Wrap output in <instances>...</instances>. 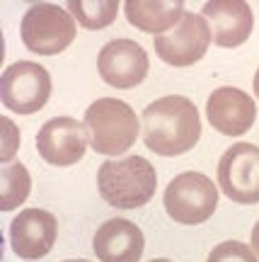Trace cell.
I'll return each instance as SVG.
<instances>
[{
  "label": "cell",
  "mask_w": 259,
  "mask_h": 262,
  "mask_svg": "<svg viewBox=\"0 0 259 262\" xmlns=\"http://www.w3.org/2000/svg\"><path fill=\"white\" fill-rule=\"evenodd\" d=\"M143 141L153 153L175 158L192 150L201 139V119L192 100L167 95L150 102L140 117Z\"/></svg>",
  "instance_id": "cell-1"
},
{
  "label": "cell",
  "mask_w": 259,
  "mask_h": 262,
  "mask_svg": "<svg viewBox=\"0 0 259 262\" xmlns=\"http://www.w3.org/2000/svg\"><path fill=\"white\" fill-rule=\"evenodd\" d=\"M100 194L114 209H138L148 204L157 187V172L140 156L104 160L97 170Z\"/></svg>",
  "instance_id": "cell-2"
},
{
  "label": "cell",
  "mask_w": 259,
  "mask_h": 262,
  "mask_svg": "<svg viewBox=\"0 0 259 262\" xmlns=\"http://www.w3.org/2000/svg\"><path fill=\"white\" fill-rule=\"evenodd\" d=\"M85 129L90 148L100 156H121L136 143L140 124L126 102L102 97L85 110Z\"/></svg>",
  "instance_id": "cell-3"
},
{
  "label": "cell",
  "mask_w": 259,
  "mask_h": 262,
  "mask_svg": "<svg viewBox=\"0 0 259 262\" xmlns=\"http://www.w3.org/2000/svg\"><path fill=\"white\" fill-rule=\"evenodd\" d=\"M75 17L51 3H34L22 17V41L32 54L56 56L73 44Z\"/></svg>",
  "instance_id": "cell-4"
},
{
  "label": "cell",
  "mask_w": 259,
  "mask_h": 262,
  "mask_svg": "<svg viewBox=\"0 0 259 262\" xmlns=\"http://www.w3.org/2000/svg\"><path fill=\"white\" fill-rule=\"evenodd\" d=\"M218 206V189L204 172H182L165 189V211L175 224L199 226Z\"/></svg>",
  "instance_id": "cell-5"
},
{
  "label": "cell",
  "mask_w": 259,
  "mask_h": 262,
  "mask_svg": "<svg viewBox=\"0 0 259 262\" xmlns=\"http://www.w3.org/2000/svg\"><path fill=\"white\" fill-rule=\"evenodd\" d=\"M51 97V75L34 61H17L5 68L0 80V100L10 112L34 114Z\"/></svg>",
  "instance_id": "cell-6"
},
{
  "label": "cell",
  "mask_w": 259,
  "mask_h": 262,
  "mask_svg": "<svg viewBox=\"0 0 259 262\" xmlns=\"http://www.w3.org/2000/svg\"><path fill=\"white\" fill-rule=\"evenodd\" d=\"M218 185L235 204H259V148L235 143L218 160Z\"/></svg>",
  "instance_id": "cell-7"
},
{
  "label": "cell",
  "mask_w": 259,
  "mask_h": 262,
  "mask_svg": "<svg viewBox=\"0 0 259 262\" xmlns=\"http://www.w3.org/2000/svg\"><path fill=\"white\" fill-rule=\"evenodd\" d=\"M211 41V27L206 25V19L194 12H184V17L170 32L153 39V49L165 63L184 68L204 58Z\"/></svg>",
  "instance_id": "cell-8"
},
{
  "label": "cell",
  "mask_w": 259,
  "mask_h": 262,
  "mask_svg": "<svg viewBox=\"0 0 259 262\" xmlns=\"http://www.w3.org/2000/svg\"><path fill=\"white\" fill-rule=\"evenodd\" d=\"M100 78L116 90H129L146 80L150 68L146 49L131 39L107 41L97 58Z\"/></svg>",
  "instance_id": "cell-9"
},
{
  "label": "cell",
  "mask_w": 259,
  "mask_h": 262,
  "mask_svg": "<svg viewBox=\"0 0 259 262\" xmlns=\"http://www.w3.org/2000/svg\"><path fill=\"white\" fill-rule=\"evenodd\" d=\"M87 146H90V136L85 124L70 117H54L37 134L39 156L56 168L75 165L85 156Z\"/></svg>",
  "instance_id": "cell-10"
},
{
  "label": "cell",
  "mask_w": 259,
  "mask_h": 262,
  "mask_svg": "<svg viewBox=\"0 0 259 262\" xmlns=\"http://www.w3.org/2000/svg\"><path fill=\"white\" fill-rule=\"evenodd\" d=\"M206 117L223 136H242L257 119V104L240 88H216L206 102Z\"/></svg>",
  "instance_id": "cell-11"
},
{
  "label": "cell",
  "mask_w": 259,
  "mask_h": 262,
  "mask_svg": "<svg viewBox=\"0 0 259 262\" xmlns=\"http://www.w3.org/2000/svg\"><path fill=\"white\" fill-rule=\"evenodd\" d=\"M58 233L56 216L44 209H25L10 224V243L22 260H39L51 253Z\"/></svg>",
  "instance_id": "cell-12"
},
{
  "label": "cell",
  "mask_w": 259,
  "mask_h": 262,
  "mask_svg": "<svg viewBox=\"0 0 259 262\" xmlns=\"http://www.w3.org/2000/svg\"><path fill=\"white\" fill-rule=\"evenodd\" d=\"M204 17L208 19L213 44L225 49L240 47L250 39L254 29L252 8L242 0H213L204 5Z\"/></svg>",
  "instance_id": "cell-13"
},
{
  "label": "cell",
  "mask_w": 259,
  "mask_h": 262,
  "mask_svg": "<svg viewBox=\"0 0 259 262\" xmlns=\"http://www.w3.org/2000/svg\"><path fill=\"white\" fill-rule=\"evenodd\" d=\"M143 248V231L126 219L104 221L92 238V250L100 262H138Z\"/></svg>",
  "instance_id": "cell-14"
},
{
  "label": "cell",
  "mask_w": 259,
  "mask_h": 262,
  "mask_svg": "<svg viewBox=\"0 0 259 262\" xmlns=\"http://www.w3.org/2000/svg\"><path fill=\"white\" fill-rule=\"evenodd\" d=\"M124 12L131 25L146 34H165L184 17V3H160V0H126Z\"/></svg>",
  "instance_id": "cell-15"
},
{
  "label": "cell",
  "mask_w": 259,
  "mask_h": 262,
  "mask_svg": "<svg viewBox=\"0 0 259 262\" xmlns=\"http://www.w3.org/2000/svg\"><path fill=\"white\" fill-rule=\"evenodd\" d=\"M65 8L85 29H104L119 15V3L116 0H70Z\"/></svg>",
  "instance_id": "cell-16"
},
{
  "label": "cell",
  "mask_w": 259,
  "mask_h": 262,
  "mask_svg": "<svg viewBox=\"0 0 259 262\" xmlns=\"http://www.w3.org/2000/svg\"><path fill=\"white\" fill-rule=\"evenodd\" d=\"M0 178H3V202H0V206H3V211H12L29 194V187H32L29 172L22 163H8L0 170Z\"/></svg>",
  "instance_id": "cell-17"
},
{
  "label": "cell",
  "mask_w": 259,
  "mask_h": 262,
  "mask_svg": "<svg viewBox=\"0 0 259 262\" xmlns=\"http://www.w3.org/2000/svg\"><path fill=\"white\" fill-rule=\"evenodd\" d=\"M206 262H259L252 245L238 243V241H225V243H218L208 253V260Z\"/></svg>",
  "instance_id": "cell-18"
},
{
  "label": "cell",
  "mask_w": 259,
  "mask_h": 262,
  "mask_svg": "<svg viewBox=\"0 0 259 262\" xmlns=\"http://www.w3.org/2000/svg\"><path fill=\"white\" fill-rule=\"evenodd\" d=\"M0 124H3V134H5V141H3V153H0V158H3V163L8 165L10 158L15 156V150H17V146H19V131L15 129V124L10 122L8 117H3V119H0Z\"/></svg>",
  "instance_id": "cell-19"
},
{
  "label": "cell",
  "mask_w": 259,
  "mask_h": 262,
  "mask_svg": "<svg viewBox=\"0 0 259 262\" xmlns=\"http://www.w3.org/2000/svg\"><path fill=\"white\" fill-rule=\"evenodd\" d=\"M252 250H254V255L259 257V221L254 224V228H252Z\"/></svg>",
  "instance_id": "cell-20"
},
{
  "label": "cell",
  "mask_w": 259,
  "mask_h": 262,
  "mask_svg": "<svg viewBox=\"0 0 259 262\" xmlns=\"http://www.w3.org/2000/svg\"><path fill=\"white\" fill-rule=\"evenodd\" d=\"M254 95H257V100H259V68H257V73H254Z\"/></svg>",
  "instance_id": "cell-21"
},
{
  "label": "cell",
  "mask_w": 259,
  "mask_h": 262,
  "mask_svg": "<svg viewBox=\"0 0 259 262\" xmlns=\"http://www.w3.org/2000/svg\"><path fill=\"white\" fill-rule=\"evenodd\" d=\"M150 262H172V260H165V257H157V260H150Z\"/></svg>",
  "instance_id": "cell-22"
},
{
  "label": "cell",
  "mask_w": 259,
  "mask_h": 262,
  "mask_svg": "<svg viewBox=\"0 0 259 262\" xmlns=\"http://www.w3.org/2000/svg\"><path fill=\"white\" fill-rule=\"evenodd\" d=\"M63 262H87V260H63Z\"/></svg>",
  "instance_id": "cell-23"
}]
</instances>
